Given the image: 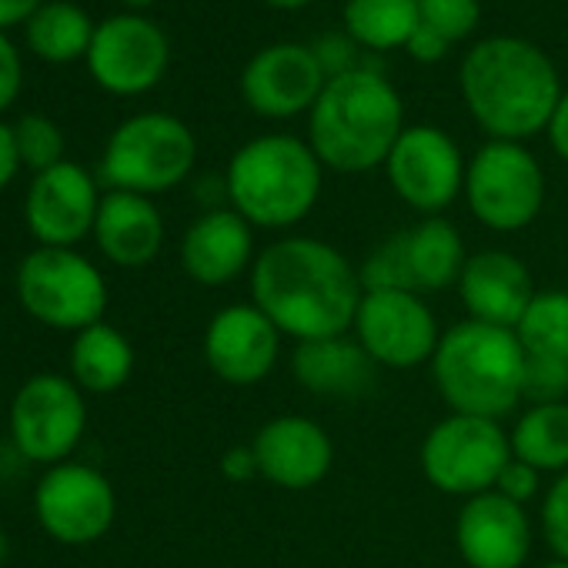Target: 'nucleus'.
I'll return each mask as SVG.
<instances>
[{
  "label": "nucleus",
  "instance_id": "nucleus-1",
  "mask_svg": "<svg viewBox=\"0 0 568 568\" xmlns=\"http://www.w3.org/2000/svg\"><path fill=\"white\" fill-rule=\"evenodd\" d=\"M365 295L362 274L328 241L281 237L251 267V298L271 325L295 342L348 335Z\"/></svg>",
  "mask_w": 568,
  "mask_h": 568
},
{
  "label": "nucleus",
  "instance_id": "nucleus-2",
  "mask_svg": "<svg viewBox=\"0 0 568 568\" xmlns=\"http://www.w3.org/2000/svg\"><path fill=\"white\" fill-rule=\"evenodd\" d=\"M458 91L471 121L491 141L518 144L548 128L565 94L551 58L515 34L471 44L458 68Z\"/></svg>",
  "mask_w": 568,
  "mask_h": 568
},
{
  "label": "nucleus",
  "instance_id": "nucleus-3",
  "mask_svg": "<svg viewBox=\"0 0 568 568\" xmlns=\"http://www.w3.org/2000/svg\"><path fill=\"white\" fill-rule=\"evenodd\" d=\"M405 128L398 88L382 71L362 64L325 84L308 114V144L325 171L365 174L385 168Z\"/></svg>",
  "mask_w": 568,
  "mask_h": 568
},
{
  "label": "nucleus",
  "instance_id": "nucleus-4",
  "mask_svg": "<svg viewBox=\"0 0 568 568\" xmlns=\"http://www.w3.org/2000/svg\"><path fill=\"white\" fill-rule=\"evenodd\" d=\"M325 164L308 141L295 134H261L234 151L224 171L231 207L267 231L295 227L322 197Z\"/></svg>",
  "mask_w": 568,
  "mask_h": 568
},
{
  "label": "nucleus",
  "instance_id": "nucleus-5",
  "mask_svg": "<svg viewBox=\"0 0 568 568\" xmlns=\"http://www.w3.org/2000/svg\"><path fill=\"white\" fill-rule=\"evenodd\" d=\"M432 375L455 415L498 422L521 402L525 348L515 332L468 318L442 335Z\"/></svg>",
  "mask_w": 568,
  "mask_h": 568
},
{
  "label": "nucleus",
  "instance_id": "nucleus-6",
  "mask_svg": "<svg viewBox=\"0 0 568 568\" xmlns=\"http://www.w3.org/2000/svg\"><path fill=\"white\" fill-rule=\"evenodd\" d=\"M197 141L191 128L164 111H144L114 128L101 154V181L111 191L144 197L164 194L191 178Z\"/></svg>",
  "mask_w": 568,
  "mask_h": 568
},
{
  "label": "nucleus",
  "instance_id": "nucleus-7",
  "mask_svg": "<svg viewBox=\"0 0 568 568\" xmlns=\"http://www.w3.org/2000/svg\"><path fill=\"white\" fill-rule=\"evenodd\" d=\"M18 298L24 312L54 332H84L104 322L108 312V281L74 247H44L24 254L18 267Z\"/></svg>",
  "mask_w": 568,
  "mask_h": 568
},
{
  "label": "nucleus",
  "instance_id": "nucleus-8",
  "mask_svg": "<svg viewBox=\"0 0 568 568\" xmlns=\"http://www.w3.org/2000/svg\"><path fill=\"white\" fill-rule=\"evenodd\" d=\"M468 211L498 234L528 227L545 204V171L518 141H485L465 171Z\"/></svg>",
  "mask_w": 568,
  "mask_h": 568
},
{
  "label": "nucleus",
  "instance_id": "nucleus-9",
  "mask_svg": "<svg viewBox=\"0 0 568 568\" xmlns=\"http://www.w3.org/2000/svg\"><path fill=\"white\" fill-rule=\"evenodd\" d=\"M465 241L458 227L445 217H425L388 241H382L368 261L362 264L365 292L392 288V292H415L432 295L458 284L465 271Z\"/></svg>",
  "mask_w": 568,
  "mask_h": 568
},
{
  "label": "nucleus",
  "instance_id": "nucleus-10",
  "mask_svg": "<svg viewBox=\"0 0 568 568\" xmlns=\"http://www.w3.org/2000/svg\"><path fill=\"white\" fill-rule=\"evenodd\" d=\"M511 458V438L495 418L478 415H448L438 422L422 445L425 478L445 491L475 498L495 491L501 468Z\"/></svg>",
  "mask_w": 568,
  "mask_h": 568
},
{
  "label": "nucleus",
  "instance_id": "nucleus-11",
  "mask_svg": "<svg viewBox=\"0 0 568 568\" xmlns=\"http://www.w3.org/2000/svg\"><path fill=\"white\" fill-rule=\"evenodd\" d=\"M14 452L34 465H61L74 455L88 428V405L74 378L68 375H31L8 412Z\"/></svg>",
  "mask_w": 568,
  "mask_h": 568
},
{
  "label": "nucleus",
  "instance_id": "nucleus-12",
  "mask_svg": "<svg viewBox=\"0 0 568 568\" xmlns=\"http://www.w3.org/2000/svg\"><path fill=\"white\" fill-rule=\"evenodd\" d=\"M468 161L455 138L435 124H408L395 141L385 174L392 191L418 214L438 217L465 191Z\"/></svg>",
  "mask_w": 568,
  "mask_h": 568
},
{
  "label": "nucleus",
  "instance_id": "nucleus-13",
  "mask_svg": "<svg viewBox=\"0 0 568 568\" xmlns=\"http://www.w3.org/2000/svg\"><path fill=\"white\" fill-rule=\"evenodd\" d=\"M34 515L54 541L78 548L111 531L118 495L104 471L84 462H61L38 478Z\"/></svg>",
  "mask_w": 568,
  "mask_h": 568
},
{
  "label": "nucleus",
  "instance_id": "nucleus-14",
  "mask_svg": "<svg viewBox=\"0 0 568 568\" xmlns=\"http://www.w3.org/2000/svg\"><path fill=\"white\" fill-rule=\"evenodd\" d=\"M355 338L382 368H418L438 352V322L415 292H365L355 315Z\"/></svg>",
  "mask_w": 568,
  "mask_h": 568
},
{
  "label": "nucleus",
  "instance_id": "nucleus-15",
  "mask_svg": "<svg viewBox=\"0 0 568 568\" xmlns=\"http://www.w3.org/2000/svg\"><path fill=\"white\" fill-rule=\"evenodd\" d=\"M84 61L98 88L118 98H138L164 81L171 44L151 18L114 14L98 24Z\"/></svg>",
  "mask_w": 568,
  "mask_h": 568
},
{
  "label": "nucleus",
  "instance_id": "nucleus-16",
  "mask_svg": "<svg viewBox=\"0 0 568 568\" xmlns=\"http://www.w3.org/2000/svg\"><path fill=\"white\" fill-rule=\"evenodd\" d=\"M328 78L312 54V44L281 41L261 48L241 71V98L257 118L288 121L312 114Z\"/></svg>",
  "mask_w": 568,
  "mask_h": 568
},
{
  "label": "nucleus",
  "instance_id": "nucleus-17",
  "mask_svg": "<svg viewBox=\"0 0 568 568\" xmlns=\"http://www.w3.org/2000/svg\"><path fill=\"white\" fill-rule=\"evenodd\" d=\"M101 197L104 194H98V181L88 168L61 161L58 168L34 174L28 187V231L44 247H74L94 234Z\"/></svg>",
  "mask_w": 568,
  "mask_h": 568
},
{
  "label": "nucleus",
  "instance_id": "nucleus-18",
  "mask_svg": "<svg viewBox=\"0 0 568 568\" xmlns=\"http://www.w3.org/2000/svg\"><path fill=\"white\" fill-rule=\"evenodd\" d=\"M281 352V332L257 305L221 308L204 332V362L224 385H261Z\"/></svg>",
  "mask_w": 568,
  "mask_h": 568
},
{
  "label": "nucleus",
  "instance_id": "nucleus-19",
  "mask_svg": "<svg viewBox=\"0 0 568 568\" xmlns=\"http://www.w3.org/2000/svg\"><path fill=\"white\" fill-rule=\"evenodd\" d=\"M251 448L261 478L288 491L315 488L318 481H325L335 462V445L328 432L305 415L271 418L267 425L257 428Z\"/></svg>",
  "mask_w": 568,
  "mask_h": 568
},
{
  "label": "nucleus",
  "instance_id": "nucleus-20",
  "mask_svg": "<svg viewBox=\"0 0 568 568\" xmlns=\"http://www.w3.org/2000/svg\"><path fill=\"white\" fill-rule=\"evenodd\" d=\"M455 541L468 568H521L531 551V521L525 505L485 491L458 511Z\"/></svg>",
  "mask_w": 568,
  "mask_h": 568
},
{
  "label": "nucleus",
  "instance_id": "nucleus-21",
  "mask_svg": "<svg viewBox=\"0 0 568 568\" xmlns=\"http://www.w3.org/2000/svg\"><path fill=\"white\" fill-rule=\"evenodd\" d=\"M458 295L471 322L515 332L538 292L521 257L511 251H478L465 261Z\"/></svg>",
  "mask_w": 568,
  "mask_h": 568
},
{
  "label": "nucleus",
  "instance_id": "nucleus-22",
  "mask_svg": "<svg viewBox=\"0 0 568 568\" xmlns=\"http://www.w3.org/2000/svg\"><path fill=\"white\" fill-rule=\"evenodd\" d=\"M254 257V227L234 207L204 211L181 241V267L204 288L237 281Z\"/></svg>",
  "mask_w": 568,
  "mask_h": 568
},
{
  "label": "nucleus",
  "instance_id": "nucleus-23",
  "mask_svg": "<svg viewBox=\"0 0 568 568\" xmlns=\"http://www.w3.org/2000/svg\"><path fill=\"white\" fill-rule=\"evenodd\" d=\"M94 241L118 267H144L161 254L164 217L158 204L134 191H108L98 207Z\"/></svg>",
  "mask_w": 568,
  "mask_h": 568
},
{
  "label": "nucleus",
  "instance_id": "nucleus-24",
  "mask_svg": "<svg viewBox=\"0 0 568 568\" xmlns=\"http://www.w3.org/2000/svg\"><path fill=\"white\" fill-rule=\"evenodd\" d=\"M295 382L322 398H362L375 388L378 365L352 335L298 342L292 355Z\"/></svg>",
  "mask_w": 568,
  "mask_h": 568
},
{
  "label": "nucleus",
  "instance_id": "nucleus-25",
  "mask_svg": "<svg viewBox=\"0 0 568 568\" xmlns=\"http://www.w3.org/2000/svg\"><path fill=\"white\" fill-rule=\"evenodd\" d=\"M131 372H134V348L114 325L98 322L74 335L71 378L81 392L111 395L128 385Z\"/></svg>",
  "mask_w": 568,
  "mask_h": 568
},
{
  "label": "nucleus",
  "instance_id": "nucleus-26",
  "mask_svg": "<svg viewBox=\"0 0 568 568\" xmlns=\"http://www.w3.org/2000/svg\"><path fill=\"white\" fill-rule=\"evenodd\" d=\"M98 24L81 4L71 0H48V4L24 24L28 48L48 64H71L88 58Z\"/></svg>",
  "mask_w": 568,
  "mask_h": 568
},
{
  "label": "nucleus",
  "instance_id": "nucleus-27",
  "mask_svg": "<svg viewBox=\"0 0 568 568\" xmlns=\"http://www.w3.org/2000/svg\"><path fill=\"white\" fill-rule=\"evenodd\" d=\"M345 34L375 54L408 48L418 28V0H345Z\"/></svg>",
  "mask_w": 568,
  "mask_h": 568
},
{
  "label": "nucleus",
  "instance_id": "nucleus-28",
  "mask_svg": "<svg viewBox=\"0 0 568 568\" xmlns=\"http://www.w3.org/2000/svg\"><path fill=\"white\" fill-rule=\"evenodd\" d=\"M511 455L538 471H568V402L531 405L511 428Z\"/></svg>",
  "mask_w": 568,
  "mask_h": 568
},
{
  "label": "nucleus",
  "instance_id": "nucleus-29",
  "mask_svg": "<svg viewBox=\"0 0 568 568\" xmlns=\"http://www.w3.org/2000/svg\"><path fill=\"white\" fill-rule=\"evenodd\" d=\"M515 335L525 355L568 365V292H538Z\"/></svg>",
  "mask_w": 568,
  "mask_h": 568
},
{
  "label": "nucleus",
  "instance_id": "nucleus-30",
  "mask_svg": "<svg viewBox=\"0 0 568 568\" xmlns=\"http://www.w3.org/2000/svg\"><path fill=\"white\" fill-rule=\"evenodd\" d=\"M11 128H14L21 164L31 168L34 174L51 171L64 161V134L48 114H24Z\"/></svg>",
  "mask_w": 568,
  "mask_h": 568
},
{
  "label": "nucleus",
  "instance_id": "nucleus-31",
  "mask_svg": "<svg viewBox=\"0 0 568 568\" xmlns=\"http://www.w3.org/2000/svg\"><path fill=\"white\" fill-rule=\"evenodd\" d=\"M481 21V0H418V24L448 44L468 41Z\"/></svg>",
  "mask_w": 568,
  "mask_h": 568
},
{
  "label": "nucleus",
  "instance_id": "nucleus-32",
  "mask_svg": "<svg viewBox=\"0 0 568 568\" xmlns=\"http://www.w3.org/2000/svg\"><path fill=\"white\" fill-rule=\"evenodd\" d=\"M521 398L531 405H558L568 398V365L551 358H531L525 355V378H521Z\"/></svg>",
  "mask_w": 568,
  "mask_h": 568
},
{
  "label": "nucleus",
  "instance_id": "nucleus-33",
  "mask_svg": "<svg viewBox=\"0 0 568 568\" xmlns=\"http://www.w3.org/2000/svg\"><path fill=\"white\" fill-rule=\"evenodd\" d=\"M541 531H545V541L548 548L568 561V471H561L548 491H545V501H541Z\"/></svg>",
  "mask_w": 568,
  "mask_h": 568
},
{
  "label": "nucleus",
  "instance_id": "nucleus-34",
  "mask_svg": "<svg viewBox=\"0 0 568 568\" xmlns=\"http://www.w3.org/2000/svg\"><path fill=\"white\" fill-rule=\"evenodd\" d=\"M312 54L318 58V64H322V71H325L328 81L338 78V74H348V71L362 68L358 64V44L345 31H332V34L315 38L312 41Z\"/></svg>",
  "mask_w": 568,
  "mask_h": 568
},
{
  "label": "nucleus",
  "instance_id": "nucleus-35",
  "mask_svg": "<svg viewBox=\"0 0 568 568\" xmlns=\"http://www.w3.org/2000/svg\"><path fill=\"white\" fill-rule=\"evenodd\" d=\"M538 475H541L538 468H531L528 462L511 455L508 465L501 468L498 481H495V491L511 498V501H518V505H525V501H531L538 495Z\"/></svg>",
  "mask_w": 568,
  "mask_h": 568
},
{
  "label": "nucleus",
  "instance_id": "nucleus-36",
  "mask_svg": "<svg viewBox=\"0 0 568 568\" xmlns=\"http://www.w3.org/2000/svg\"><path fill=\"white\" fill-rule=\"evenodd\" d=\"M24 88V64L11 38L0 31V114H4Z\"/></svg>",
  "mask_w": 568,
  "mask_h": 568
},
{
  "label": "nucleus",
  "instance_id": "nucleus-37",
  "mask_svg": "<svg viewBox=\"0 0 568 568\" xmlns=\"http://www.w3.org/2000/svg\"><path fill=\"white\" fill-rule=\"evenodd\" d=\"M405 51H408L418 64H438V61H445V54L452 51V44H448L442 34H435V31H428V28L418 24Z\"/></svg>",
  "mask_w": 568,
  "mask_h": 568
},
{
  "label": "nucleus",
  "instance_id": "nucleus-38",
  "mask_svg": "<svg viewBox=\"0 0 568 568\" xmlns=\"http://www.w3.org/2000/svg\"><path fill=\"white\" fill-rule=\"evenodd\" d=\"M221 475L231 478V481H247V478L261 475V471H257L254 448H251V445H234V448H227L224 458H221Z\"/></svg>",
  "mask_w": 568,
  "mask_h": 568
},
{
  "label": "nucleus",
  "instance_id": "nucleus-39",
  "mask_svg": "<svg viewBox=\"0 0 568 568\" xmlns=\"http://www.w3.org/2000/svg\"><path fill=\"white\" fill-rule=\"evenodd\" d=\"M21 168V154H18V141H14V128L0 121V191H4Z\"/></svg>",
  "mask_w": 568,
  "mask_h": 568
},
{
  "label": "nucleus",
  "instance_id": "nucleus-40",
  "mask_svg": "<svg viewBox=\"0 0 568 568\" xmlns=\"http://www.w3.org/2000/svg\"><path fill=\"white\" fill-rule=\"evenodd\" d=\"M545 134H548L551 151L568 164V91L561 94V101H558V108H555L548 128H545Z\"/></svg>",
  "mask_w": 568,
  "mask_h": 568
},
{
  "label": "nucleus",
  "instance_id": "nucleus-41",
  "mask_svg": "<svg viewBox=\"0 0 568 568\" xmlns=\"http://www.w3.org/2000/svg\"><path fill=\"white\" fill-rule=\"evenodd\" d=\"M48 0H0V31L28 24Z\"/></svg>",
  "mask_w": 568,
  "mask_h": 568
},
{
  "label": "nucleus",
  "instance_id": "nucleus-42",
  "mask_svg": "<svg viewBox=\"0 0 568 568\" xmlns=\"http://www.w3.org/2000/svg\"><path fill=\"white\" fill-rule=\"evenodd\" d=\"M264 4L274 11H302V8L315 4V0H264Z\"/></svg>",
  "mask_w": 568,
  "mask_h": 568
},
{
  "label": "nucleus",
  "instance_id": "nucleus-43",
  "mask_svg": "<svg viewBox=\"0 0 568 568\" xmlns=\"http://www.w3.org/2000/svg\"><path fill=\"white\" fill-rule=\"evenodd\" d=\"M8 558H11V538H8L4 528H0V568L8 565Z\"/></svg>",
  "mask_w": 568,
  "mask_h": 568
},
{
  "label": "nucleus",
  "instance_id": "nucleus-44",
  "mask_svg": "<svg viewBox=\"0 0 568 568\" xmlns=\"http://www.w3.org/2000/svg\"><path fill=\"white\" fill-rule=\"evenodd\" d=\"M124 8H131V11H144V8H151V4H158V0H121Z\"/></svg>",
  "mask_w": 568,
  "mask_h": 568
},
{
  "label": "nucleus",
  "instance_id": "nucleus-45",
  "mask_svg": "<svg viewBox=\"0 0 568 568\" xmlns=\"http://www.w3.org/2000/svg\"><path fill=\"white\" fill-rule=\"evenodd\" d=\"M545 568H568V561H565V558H558V561H548Z\"/></svg>",
  "mask_w": 568,
  "mask_h": 568
}]
</instances>
